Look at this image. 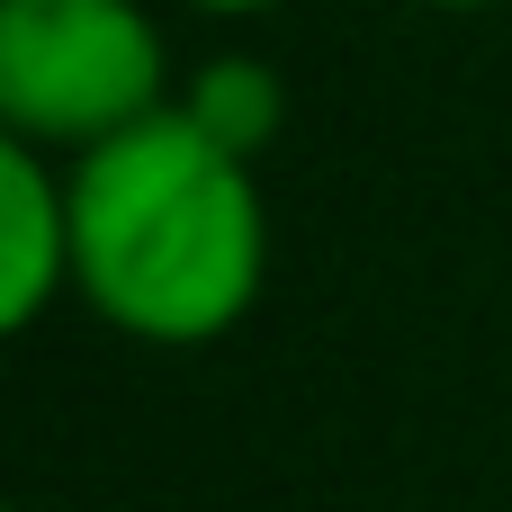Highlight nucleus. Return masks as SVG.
Wrapping results in <instances>:
<instances>
[{
	"mask_svg": "<svg viewBox=\"0 0 512 512\" xmlns=\"http://www.w3.org/2000/svg\"><path fill=\"white\" fill-rule=\"evenodd\" d=\"M72 171V288L99 324L189 351L252 315L270 279V207L252 153L216 144L180 99L90 144Z\"/></svg>",
	"mask_w": 512,
	"mask_h": 512,
	"instance_id": "obj_1",
	"label": "nucleus"
},
{
	"mask_svg": "<svg viewBox=\"0 0 512 512\" xmlns=\"http://www.w3.org/2000/svg\"><path fill=\"white\" fill-rule=\"evenodd\" d=\"M171 108L162 27L144 0H0V126L45 153H90Z\"/></svg>",
	"mask_w": 512,
	"mask_h": 512,
	"instance_id": "obj_2",
	"label": "nucleus"
},
{
	"mask_svg": "<svg viewBox=\"0 0 512 512\" xmlns=\"http://www.w3.org/2000/svg\"><path fill=\"white\" fill-rule=\"evenodd\" d=\"M72 288V171L45 144H0V324L36 333Z\"/></svg>",
	"mask_w": 512,
	"mask_h": 512,
	"instance_id": "obj_3",
	"label": "nucleus"
},
{
	"mask_svg": "<svg viewBox=\"0 0 512 512\" xmlns=\"http://www.w3.org/2000/svg\"><path fill=\"white\" fill-rule=\"evenodd\" d=\"M180 108H189L216 144H234V153H261V144H270V126L288 117V99L270 90V72H261V63H243V54H234V63H207V81H198Z\"/></svg>",
	"mask_w": 512,
	"mask_h": 512,
	"instance_id": "obj_4",
	"label": "nucleus"
},
{
	"mask_svg": "<svg viewBox=\"0 0 512 512\" xmlns=\"http://www.w3.org/2000/svg\"><path fill=\"white\" fill-rule=\"evenodd\" d=\"M189 9H216V18H261V9H279V0H189Z\"/></svg>",
	"mask_w": 512,
	"mask_h": 512,
	"instance_id": "obj_5",
	"label": "nucleus"
},
{
	"mask_svg": "<svg viewBox=\"0 0 512 512\" xmlns=\"http://www.w3.org/2000/svg\"><path fill=\"white\" fill-rule=\"evenodd\" d=\"M432 9H495V0H432Z\"/></svg>",
	"mask_w": 512,
	"mask_h": 512,
	"instance_id": "obj_6",
	"label": "nucleus"
},
{
	"mask_svg": "<svg viewBox=\"0 0 512 512\" xmlns=\"http://www.w3.org/2000/svg\"><path fill=\"white\" fill-rule=\"evenodd\" d=\"M18 512H27V504H18Z\"/></svg>",
	"mask_w": 512,
	"mask_h": 512,
	"instance_id": "obj_7",
	"label": "nucleus"
}]
</instances>
